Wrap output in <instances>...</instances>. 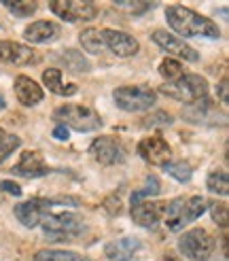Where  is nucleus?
<instances>
[{"label": "nucleus", "instance_id": "nucleus-1", "mask_svg": "<svg viewBox=\"0 0 229 261\" xmlns=\"http://www.w3.org/2000/svg\"><path fill=\"white\" fill-rule=\"evenodd\" d=\"M165 19L170 28L183 36H206V38H219L221 30L212 19L199 15L183 5H170L165 9Z\"/></svg>", "mask_w": 229, "mask_h": 261}, {"label": "nucleus", "instance_id": "nucleus-2", "mask_svg": "<svg viewBox=\"0 0 229 261\" xmlns=\"http://www.w3.org/2000/svg\"><path fill=\"white\" fill-rule=\"evenodd\" d=\"M206 211V200L202 195H191V198H174L170 204H165V223L168 229L178 231L185 225L193 223L197 217H202V213Z\"/></svg>", "mask_w": 229, "mask_h": 261}, {"label": "nucleus", "instance_id": "nucleus-3", "mask_svg": "<svg viewBox=\"0 0 229 261\" xmlns=\"http://www.w3.org/2000/svg\"><path fill=\"white\" fill-rule=\"evenodd\" d=\"M159 91L172 100L195 104L208 96V81L199 74H183L181 79H176L172 83H163Z\"/></svg>", "mask_w": 229, "mask_h": 261}, {"label": "nucleus", "instance_id": "nucleus-4", "mask_svg": "<svg viewBox=\"0 0 229 261\" xmlns=\"http://www.w3.org/2000/svg\"><path fill=\"white\" fill-rule=\"evenodd\" d=\"M53 117L62 125H66L68 129L72 127L76 132H96L102 127V117L83 104H62L55 109Z\"/></svg>", "mask_w": 229, "mask_h": 261}, {"label": "nucleus", "instance_id": "nucleus-5", "mask_svg": "<svg viewBox=\"0 0 229 261\" xmlns=\"http://www.w3.org/2000/svg\"><path fill=\"white\" fill-rule=\"evenodd\" d=\"M79 206L81 200L79 198H53V200H47V198H32L28 202H21L15 206V217L21 225L25 227H36L38 223L43 221V217L51 211L53 206Z\"/></svg>", "mask_w": 229, "mask_h": 261}, {"label": "nucleus", "instance_id": "nucleus-6", "mask_svg": "<svg viewBox=\"0 0 229 261\" xmlns=\"http://www.w3.org/2000/svg\"><path fill=\"white\" fill-rule=\"evenodd\" d=\"M114 104L119 109L127 111V113H140V111H149L153 104H155V91L147 85H125V87H117L112 91Z\"/></svg>", "mask_w": 229, "mask_h": 261}, {"label": "nucleus", "instance_id": "nucleus-7", "mask_svg": "<svg viewBox=\"0 0 229 261\" xmlns=\"http://www.w3.org/2000/svg\"><path fill=\"white\" fill-rule=\"evenodd\" d=\"M85 229V223L79 215L74 213H58L49 215L43 221V231L51 240H70L76 238Z\"/></svg>", "mask_w": 229, "mask_h": 261}, {"label": "nucleus", "instance_id": "nucleus-8", "mask_svg": "<svg viewBox=\"0 0 229 261\" xmlns=\"http://www.w3.org/2000/svg\"><path fill=\"white\" fill-rule=\"evenodd\" d=\"M178 251L191 261H206L214 253V238L206 229H191L178 240Z\"/></svg>", "mask_w": 229, "mask_h": 261}, {"label": "nucleus", "instance_id": "nucleus-9", "mask_svg": "<svg viewBox=\"0 0 229 261\" xmlns=\"http://www.w3.org/2000/svg\"><path fill=\"white\" fill-rule=\"evenodd\" d=\"M49 7L64 21H92V19L98 17V7L94 3H79V0H53Z\"/></svg>", "mask_w": 229, "mask_h": 261}, {"label": "nucleus", "instance_id": "nucleus-10", "mask_svg": "<svg viewBox=\"0 0 229 261\" xmlns=\"http://www.w3.org/2000/svg\"><path fill=\"white\" fill-rule=\"evenodd\" d=\"M183 119L189 123H195V125H206V127H214L219 123H225V115L216 111L214 102L208 100V96L195 102V104H189L187 109H183Z\"/></svg>", "mask_w": 229, "mask_h": 261}, {"label": "nucleus", "instance_id": "nucleus-11", "mask_svg": "<svg viewBox=\"0 0 229 261\" xmlns=\"http://www.w3.org/2000/svg\"><path fill=\"white\" fill-rule=\"evenodd\" d=\"M92 151L94 160L100 162L102 166H114V164H121L125 160V149H123V142L117 136H100L92 142Z\"/></svg>", "mask_w": 229, "mask_h": 261}, {"label": "nucleus", "instance_id": "nucleus-12", "mask_svg": "<svg viewBox=\"0 0 229 261\" xmlns=\"http://www.w3.org/2000/svg\"><path fill=\"white\" fill-rule=\"evenodd\" d=\"M138 153H140V158L145 162H149L151 166L163 168L172 160V149L168 145V140H165L161 134H153V136H147V138L140 140Z\"/></svg>", "mask_w": 229, "mask_h": 261}, {"label": "nucleus", "instance_id": "nucleus-13", "mask_svg": "<svg viewBox=\"0 0 229 261\" xmlns=\"http://www.w3.org/2000/svg\"><path fill=\"white\" fill-rule=\"evenodd\" d=\"M151 38L161 51H165V54H170V56H176V58H181L185 62H197L199 60V54L193 47H189L185 41L176 38L168 30H155L151 34Z\"/></svg>", "mask_w": 229, "mask_h": 261}, {"label": "nucleus", "instance_id": "nucleus-14", "mask_svg": "<svg viewBox=\"0 0 229 261\" xmlns=\"http://www.w3.org/2000/svg\"><path fill=\"white\" fill-rule=\"evenodd\" d=\"M100 36H102V45H106L114 56L119 58H132L138 54V41L134 36H130L127 32H121V30H100Z\"/></svg>", "mask_w": 229, "mask_h": 261}, {"label": "nucleus", "instance_id": "nucleus-15", "mask_svg": "<svg viewBox=\"0 0 229 261\" xmlns=\"http://www.w3.org/2000/svg\"><path fill=\"white\" fill-rule=\"evenodd\" d=\"M0 60L15 66H34L38 62V54L32 47H25L15 41H0Z\"/></svg>", "mask_w": 229, "mask_h": 261}, {"label": "nucleus", "instance_id": "nucleus-16", "mask_svg": "<svg viewBox=\"0 0 229 261\" xmlns=\"http://www.w3.org/2000/svg\"><path fill=\"white\" fill-rule=\"evenodd\" d=\"M11 172L25 178H36V176H45L49 172V166L45 164V158L38 151H23L19 162L11 168Z\"/></svg>", "mask_w": 229, "mask_h": 261}, {"label": "nucleus", "instance_id": "nucleus-17", "mask_svg": "<svg viewBox=\"0 0 229 261\" xmlns=\"http://www.w3.org/2000/svg\"><path fill=\"white\" fill-rule=\"evenodd\" d=\"M165 213L163 202H140L132 206V221L140 227H155Z\"/></svg>", "mask_w": 229, "mask_h": 261}, {"label": "nucleus", "instance_id": "nucleus-18", "mask_svg": "<svg viewBox=\"0 0 229 261\" xmlns=\"http://www.w3.org/2000/svg\"><path fill=\"white\" fill-rule=\"evenodd\" d=\"M140 242L138 238H117V240H110L106 246H104V255L110 259V261H132L134 255L140 251Z\"/></svg>", "mask_w": 229, "mask_h": 261}, {"label": "nucleus", "instance_id": "nucleus-19", "mask_svg": "<svg viewBox=\"0 0 229 261\" xmlns=\"http://www.w3.org/2000/svg\"><path fill=\"white\" fill-rule=\"evenodd\" d=\"M13 89H15V96H17V100L23 104V107H34V104H38L43 100L41 85H38L36 81H32L30 76H23V74L17 76Z\"/></svg>", "mask_w": 229, "mask_h": 261}, {"label": "nucleus", "instance_id": "nucleus-20", "mask_svg": "<svg viewBox=\"0 0 229 261\" xmlns=\"http://www.w3.org/2000/svg\"><path fill=\"white\" fill-rule=\"evenodd\" d=\"M58 34H60V28H58V23H53V21H34L23 30L25 41L36 43V45L53 41V38H58Z\"/></svg>", "mask_w": 229, "mask_h": 261}, {"label": "nucleus", "instance_id": "nucleus-21", "mask_svg": "<svg viewBox=\"0 0 229 261\" xmlns=\"http://www.w3.org/2000/svg\"><path fill=\"white\" fill-rule=\"evenodd\" d=\"M43 83L49 91L53 94H60V96H72L76 94V85H64L62 83V72L58 68H47L43 72Z\"/></svg>", "mask_w": 229, "mask_h": 261}, {"label": "nucleus", "instance_id": "nucleus-22", "mask_svg": "<svg viewBox=\"0 0 229 261\" xmlns=\"http://www.w3.org/2000/svg\"><path fill=\"white\" fill-rule=\"evenodd\" d=\"M60 60L66 64V68L72 70V72H89V70H92V64H89V62L85 60V56L81 54V51H76V49L62 51Z\"/></svg>", "mask_w": 229, "mask_h": 261}, {"label": "nucleus", "instance_id": "nucleus-23", "mask_svg": "<svg viewBox=\"0 0 229 261\" xmlns=\"http://www.w3.org/2000/svg\"><path fill=\"white\" fill-rule=\"evenodd\" d=\"M159 191H161V182H159V178H157V176H147L142 189L134 191L130 202H132V206H136V204H140V202H145L147 198H151V195H159Z\"/></svg>", "mask_w": 229, "mask_h": 261}, {"label": "nucleus", "instance_id": "nucleus-24", "mask_svg": "<svg viewBox=\"0 0 229 261\" xmlns=\"http://www.w3.org/2000/svg\"><path fill=\"white\" fill-rule=\"evenodd\" d=\"M79 41H81V47L89 54H100L102 49V36H100V30L98 28H85L81 34H79Z\"/></svg>", "mask_w": 229, "mask_h": 261}, {"label": "nucleus", "instance_id": "nucleus-25", "mask_svg": "<svg viewBox=\"0 0 229 261\" xmlns=\"http://www.w3.org/2000/svg\"><path fill=\"white\" fill-rule=\"evenodd\" d=\"M159 74L163 76V79H168V83L176 81V79H181V76L185 74V68H183V64L174 60V58H165L161 64H159Z\"/></svg>", "mask_w": 229, "mask_h": 261}, {"label": "nucleus", "instance_id": "nucleus-26", "mask_svg": "<svg viewBox=\"0 0 229 261\" xmlns=\"http://www.w3.org/2000/svg\"><path fill=\"white\" fill-rule=\"evenodd\" d=\"M163 170L168 172L172 178H176L178 182H189L191 176H193V168L185 162H170L163 166Z\"/></svg>", "mask_w": 229, "mask_h": 261}, {"label": "nucleus", "instance_id": "nucleus-27", "mask_svg": "<svg viewBox=\"0 0 229 261\" xmlns=\"http://www.w3.org/2000/svg\"><path fill=\"white\" fill-rule=\"evenodd\" d=\"M34 261H85L81 255L72 251H38L34 255Z\"/></svg>", "mask_w": 229, "mask_h": 261}, {"label": "nucleus", "instance_id": "nucleus-28", "mask_svg": "<svg viewBox=\"0 0 229 261\" xmlns=\"http://www.w3.org/2000/svg\"><path fill=\"white\" fill-rule=\"evenodd\" d=\"M206 187L210 193H216V195H227L229 193V178L225 172H212L206 180Z\"/></svg>", "mask_w": 229, "mask_h": 261}, {"label": "nucleus", "instance_id": "nucleus-29", "mask_svg": "<svg viewBox=\"0 0 229 261\" xmlns=\"http://www.w3.org/2000/svg\"><path fill=\"white\" fill-rule=\"evenodd\" d=\"M3 5L11 11V15H15V17H30L38 9L36 3H21V0H15V3H13V0H5Z\"/></svg>", "mask_w": 229, "mask_h": 261}, {"label": "nucleus", "instance_id": "nucleus-30", "mask_svg": "<svg viewBox=\"0 0 229 261\" xmlns=\"http://www.w3.org/2000/svg\"><path fill=\"white\" fill-rule=\"evenodd\" d=\"M19 145H21L19 136H15V134H5L3 140H0V164H3Z\"/></svg>", "mask_w": 229, "mask_h": 261}, {"label": "nucleus", "instance_id": "nucleus-31", "mask_svg": "<svg viewBox=\"0 0 229 261\" xmlns=\"http://www.w3.org/2000/svg\"><path fill=\"white\" fill-rule=\"evenodd\" d=\"M210 217H212V221L219 227H227V204L225 202H219V200H214V202H210Z\"/></svg>", "mask_w": 229, "mask_h": 261}, {"label": "nucleus", "instance_id": "nucleus-32", "mask_svg": "<svg viewBox=\"0 0 229 261\" xmlns=\"http://www.w3.org/2000/svg\"><path fill=\"white\" fill-rule=\"evenodd\" d=\"M114 7L130 11V15H142V13L155 7V3H127V0H119V3H114Z\"/></svg>", "mask_w": 229, "mask_h": 261}, {"label": "nucleus", "instance_id": "nucleus-33", "mask_svg": "<svg viewBox=\"0 0 229 261\" xmlns=\"http://www.w3.org/2000/svg\"><path fill=\"white\" fill-rule=\"evenodd\" d=\"M155 123H172V117L168 115V113H165V111H157L155 115H153V117H147V119L142 121V125H155Z\"/></svg>", "mask_w": 229, "mask_h": 261}, {"label": "nucleus", "instance_id": "nucleus-34", "mask_svg": "<svg viewBox=\"0 0 229 261\" xmlns=\"http://www.w3.org/2000/svg\"><path fill=\"white\" fill-rule=\"evenodd\" d=\"M0 189L11 193V195H21V187L17 185V182H13V180H3L0 182Z\"/></svg>", "mask_w": 229, "mask_h": 261}, {"label": "nucleus", "instance_id": "nucleus-35", "mask_svg": "<svg viewBox=\"0 0 229 261\" xmlns=\"http://www.w3.org/2000/svg\"><path fill=\"white\" fill-rule=\"evenodd\" d=\"M104 208H106L110 215H119V213H121V200H119V198H117V200L108 198V200H104Z\"/></svg>", "mask_w": 229, "mask_h": 261}, {"label": "nucleus", "instance_id": "nucleus-36", "mask_svg": "<svg viewBox=\"0 0 229 261\" xmlns=\"http://www.w3.org/2000/svg\"><path fill=\"white\" fill-rule=\"evenodd\" d=\"M227 87H229L227 79H223V81L219 83V87H216V96H219V100H221L223 104H227V98H229V91H227Z\"/></svg>", "mask_w": 229, "mask_h": 261}, {"label": "nucleus", "instance_id": "nucleus-37", "mask_svg": "<svg viewBox=\"0 0 229 261\" xmlns=\"http://www.w3.org/2000/svg\"><path fill=\"white\" fill-rule=\"evenodd\" d=\"M53 138H58V140H68L70 138V129L66 127V125H58L55 129H53Z\"/></svg>", "mask_w": 229, "mask_h": 261}, {"label": "nucleus", "instance_id": "nucleus-38", "mask_svg": "<svg viewBox=\"0 0 229 261\" xmlns=\"http://www.w3.org/2000/svg\"><path fill=\"white\" fill-rule=\"evenodd\" d=\"M5 107H7V102H5V98H3V96H0V111H3Z\"/></svg>", "mask_w": 229, "mask_h": 261}, {"label": "nucleus", "instance_id": "nucleus-39", "mask_svg": "<svg viewBox=\"0 0 229 261\" xmlns=\"http://www.w3.org/2000/svg\"><path fill=\"white\" fill-rule=\"evenodd\" d=\"M3 136H5V132H3V129H0V140H3Z\"/></svg>", "mask_w": 229, "mask_h": 261}]
</instances>
